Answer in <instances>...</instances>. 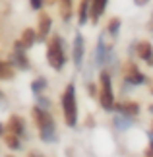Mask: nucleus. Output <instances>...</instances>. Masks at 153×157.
Instances as JSON below:
<instances>
[{"label":"nucleus","instance_id":"22","mask_svg":"<svg viewBox=\"0 0 153 157\" xmlns=\"http://www.w3.org/2000/svg\"><path fill=\"white\" fill-rule=\"evenodd\" d=\"M29 157H39V155H33V153H31V155H29Z\"/></svg>","mask_w":153,"mask_h":157},{"label":"nucleus","instance_id":"16","mask_svg":"<svg viewBox=\"0 0 153 157\" xmlns=\"http://www.w3.org/2000/svg\"><path fill=\"white\" fill-rule=\"evenodd\" d=\"M45 86H47V82L43 80V78H39V80H35L33 83H31V89L35 93H39V91H43V89H45Z\"/></svg>","mask_w":153,"mask_h":157},{"label":"nucleus","instance_id":"10","mask_svg":"<svg viewBox=\"0 0 153 157\" xmlns=\"http://www.w3.org/2000/svg\"><path fill=\"white\" fill-rule=\"evenodd\" d=\"M118 111L122 114H126V117H136V114L140 113V107L136 103H120L118 105Z\"/></svg>","mask_w":153,"mask_h":157},{"label":"nucleus","instance_id":"9","mask_svg":"<svg viewBox=\"0 0 153 157\" xmlns=\"http://www.w3.org/2000/svg\"><path fill=\"white\" fill-rule=\"evenodd\" d=\"M6 130L12 132V134L21 136V134H23V120H21L20 117H12L10 122H8V128H6Z\"/></svg>","mask_w":153,"mask_h":157},{"label":"nucleus","instance_id":"14","mask_svg":"<svg viewBox=\"0 0 153 157\" xmlns=\"http://www.w3.org/2000/svg\"><path fill=\"white\" fill-rule=\"evenodd\" d=\"M2 138L6 140V144H8V147H12V149H17V147H20V140H17V134L6 132V134H4Z\"/></svg>","mask_w":153,"mask_h":157},{"label":"nucleus","instance_id":"4","mask_svg":"<svg viewBox=\"0 0 153 157\" xmlns=\"http://www.w3.org/2000/svg\"><path fill=\"white\" fill-rule=\"evenodd\" d=\"M101 105L105 111H111L114 107V97H113V86H111V78L107 72L101 74Z\"/></svg>","mask_w":153,"mask_h":157},{"label":"nucleus","instance_id":"15","mask_svg":"<svg viewBox=\"0 0 153 157\" xmlns=\"http://www.w3.org/2000/svg\"><path fill=\"white\" fill-rule=\"evenodd\" d=\"M12 76H14L12 68H10L6 62H2V60H0V78H2V80H10Z\"/></svg>","mask_w":153,"mask_h":157},{"label":"nucleus","instance_id":"12","mask_svg":"<svg viewBox=\"0 0 153 157\" xmlns=\"http://www.w3.org/2000/svg\"><path fill=\"white\" fill-rule=\"evenodd\" d=\"M35 39H37V35H35V31H33V29H25V31L21 33V39H20V43H21V45L27 49V47H31V45L35 43Z\"/></svg>","mask_w":153,"mask_h":157},{"label":"nucleus","instance_id":"1","mask_svg":"<svg viewBox=\"0 0 153 157\" xmlns=\"http://www.w3.org/2000/svg\"><path fill=\"white\" fill-rule=\"evenodd\" d=\"M31 114L35 118V124H37L43 140L45 142H54L56 140V136H54V120H52L51 114L47 111H43V109H39V107H35L31 111Z\"/></svg>","mask_w":153,"mask_h":157},{"label":"nucleus","instance_id":"21","mask_svg":"<svg viewBox=\"0 0 153 157\" xmlns=\"http://www.w3.org/2000/svg\"><path fill=\"white\" fill-rule=\"evenodd\" d=\"M4 132H6V128H4L2 124H0V136H4Z\"/></svg>","mask_w":153,"mask_h":157},{"label":"nucleus","instance_id":"2","mask_svg":"<svg viewBox=\"0 0 153 157\" xmlns=\"http://www.w3.org/2000/svg\"><path fill=\"white\" fill-rule=\"evenodd\" d=\"M62 111H64V120L68 126H76L78 120V109H76V87L70 83L62 93Z\"/></svg>","mask_w":153,"mask_h":157},{"label":"nucleus","instance_id":"17","mask_svg":"<svg viewBox=\"0 0 153 157\" xmlns=\"http://www.w3.org/2000/svg\"><path fill=\"white\" fill-rule=\"evenodd\" d=\"M118 27H120V20H118V17H113V20L111 21H109V33H116V31H118Z\"/></svg>","mask_w":153,"mask_h":157},{"label":"nucleus","instance_id":"20","mask_svg":"<svg viewBox=\"0 0 153 157\" xmlns=\"http://www.w3.org/2000/svg\"><path fill=\"white\" fill-rule=\"evenodd\" d=\"M134 2H136V4H140V6H143V4H147L149 0H134Z\"/></svg>","mask_w":153,"mask_h":157},{"label":"nucleus","instance_id":"19","mask_svg":"<svg viewBox=\"0 0 153 157\" xmlns=\"http://www.w3.org/2000/svg\"><path fill=\"white\" fill-rule=\"evenodd\" d=\"M31 6H33L35 10H39L41 6H43V0H31Z\"/></svg>","mask_w":153,"mask_h":157},{"label":"nucleus","instance_id":"8","mask_svg":"<svg viewBox=\"0 0 153 157\" xmlns=\"http://www.w3.org/2000/svg\"><path fill=\"white\" fill-rule=\"evenodd\" d=\"M82 58H83V37L78 33L76 35V41H74V62L79 66Z\"/></svg>","mask_w":153,"mask_h":157},{"label":"nucleus","instance_id":"18","mask_svg":"<svg viewBox=\"0 0 153 157\" xmlns=\"http://www.w3.org/2000/svg\"><path fill=\"white\" fill-rule=\"evenodd\" d=\"M62 17L70 20V0H62Z\"/></svg>","mask_w":153,"mask_h":157},{"label":"nucleus","instance_id":"5","mask_svg":"<svg viewBox=\"0 0 153 157\" xmlns=\"http://www.w3.org/2000/svg\"><path fill=\"white\" fill-rule=\"evenodd\" d=\"M126 82L128 83H132V86H138V83H143L145 78L140 74V70L136 68V64H132V62H128L126 64Z\"/></svg>","mask_w":153,"mask_h":157},{"label":"nucleus","instance_id":"7","mask_svg":"<svg viewBox=\"0 0 153 157\" xmlns=\"http://www.w3.org/2000/svg\"><path fill=\"white\" fill-rule=\"evenodd\" d=\"M138 54H140V58H143L147 64H153V49H151V45L147 41H142V43L138 45Z\"/></svg>","mask_w":153,"mask_h":157},{"label":"nucleus","instance_id":"3","mask_svg":"<svg viewBox=\"0 0 153 157\" xmlns=\"http://www.w3.org/2000/svg\"><path fill=\"white\" fill-rule=\"evenodd\" d=\"M47 60L48 64L52 66L54 70H60L66 62V56H64V51H62V43H60V37H52V41L48 43V49H47Z\"/></svg>","mask_w":153,"mask_h":157},{"label":"nucleus","instance_id":"11","mask_svg":"<svg viewBox=\"0 0 153 157\" xmlns=\"http://www.w3.org/2000/svg\"><path fill=\"white\" fill-rule=\"evenodd\" d=\"M89 8H91V0H82V4H79V12H78V20H79V23H85V21H87Z\"/></svg>","mask_w":153,"mask_h":157},{"label":"nucleus","instance_id":"6","mask_svg":"<svg viewBox=\"0 0 153 157\" xmlns=\"http://www.w3.org/2000/svg\"><path fill=\"white\" fill-rule=\"evenodd\" d=\"M105 6H107V0H91V8H89L91 20H93V21L99 20L101 14L105 12Z\"/></svg>","mask_w":153,"mask_h":157},{"label":"nucleus","instance_id":"23","mask_svg":"<svg viewBox=\"0 0 153 157\" xmlns=\"http://www.w3.org/2000/svg\"><path fill=\"white\" fill-rule=\"evenodd\" d=\"M8 157H12V155H8Z\"/></svg>","mask_w":153,"mask_h":157},{"label":"nucleus","instance_id":"13","mask_svg":"<svg viewBox=\"0 0 153 157\" xmlns=\"http://www.w3.org/2000/svg\"><path fill=\"white\" fill-rule=\"evenodd\" d=\"M51 17L48 16H41V21H39V37L41 39H45L47 37V33H48V29H51Z\"/></svg>","mask_w":153,"mask_h":157}]
</instances>
